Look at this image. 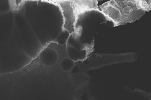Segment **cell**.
Returning <instances> with one entry per match:
<instances>
[{
    "label": "cell",
    "mask_w": 151,
    "mask_h": 100,
    "mask_svg": "<svg viewBox=\"0 0 151 100\" xmlns=\"http://www.w3.org/2000/svg\"><path fill=\"white\" fill-rule=\"evenodd\" d=\"M63 11L65 19L63 27L70 33L74 31L78 17L81 13L92 10H98L97 1H56Z\"/></svg>",
    "instance_id": "7a4b0ae2"
},
{
    "label": "cell",
    "mask_w": 151,
    "mask_h": 100,
    "mask_svg": "<svg viewBox=\"0 0 151 100\" xmlns=\"http://www.w3.org/2000/svg\"><path fill=\"white\" fill-rule=\"evenodd\" d=\"M101 12L110 19L115 26L139 20L151 10V1H109L100 6Z\"/></svg>",
    "instance_id": "6da1fadb"
}]
</instances>
